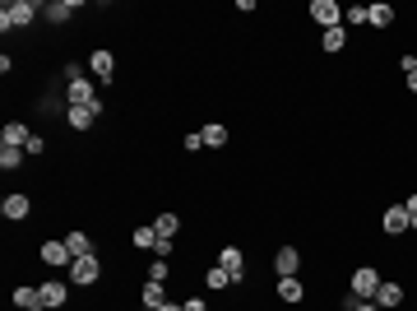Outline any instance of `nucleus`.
I'll list each match as a JSON object with an SVG mask.
<instances>
[{
    "instance_id": "473e14b6",
    "label": "nucleus",
    "mask_w": 417,
    "mask_h": 311,
    "mask_svg": "<svg viewBox=\"0 0 417 311\" xmlns=\"http://www.w3.org/2000/svg\"><path fill=\"white\" fill-rule=\"evenodd\" d=\"M154 256H158V260H167V256H172V237H158V246H154Z\"/></svg>"
},
{
    "instance_id": "393cba45",
    "label": "nucleus",
    "mask_w": 417,
    "mask_h": 311,
    "mask_svg": "<svg viewBox=\"0 0 417 311\" xmlns=\"http://www.w3.org/2000/svg\"><path fill=\"white\" fill-rule=\"evenodd\" d=\"M70 14H75V0H56V5H46V19L51 23H66Z\"/></svg>"
},
{
    "instance_id": "aec40b11",
    "label": "nucleus",
    "mask_w": 417,
    "mask_h": 311,
    "mask_svg": "<svg viewBox=\"0 0 417 311\" xmlns=\"http://www.w3.org/2000/svg\"><path fill=\"white\" fill-rule=\"evenodd\" d=\"M66 246H70V256H98V251H93V237H88V233H70L66 237Z\"/></svg>"
},
{
    "instance_id": "b1692460",
    "label": "nucleus",
    "mask_w": 417,
    "mask_h": 311,
    "mask_svg": "<svg viewBox=\"0 0 417 311\" xmlns=\"http://www.w3.org/2000/svg\"><path fill=\"white\" fill-rule=\"evenodd\" d=\"M130 242H135V246H144V251H154V246H158V228H154V223H144V228H135Z\"/></svg>"
},
{
    "instance_id": "bb28decb",
    "label": "nucleus",
    "mask_w": 417,
    "mask_h": 311,
    "mask_svg": "<svg viewBox=\"0 0 417 311\" xmlns=\"http://www.w3.org/2000/svg\"><path fill=\"white\" fill-rule=\"evenodd\" d=\"M204 279H208V288H228V283H237V279H232V274H228L223 265H213V269H208Z\"/></svg>"
},
{
    "instance_id": "72a5a7b5",
    "label": "nucleus",
    "mask_w": 417,
    "mask_h": 311,
    "mask_svg": "<svg viewBox=\"0 0 417 311\" xmlns=\"http://www.w3.org/2000/svg\"><path fill=\"white\" fill-rule=\"evenodd\" d=\"M181 311H208V307H204L199 298H190V302H181Z\"/></svg>"
},
{
    "instance_id": "f704fd0d",
    "label": "nucleus",
    "mask_w": 417,
    "mask_h": 311,
    "mask_svg": "<svg viewBox=\"0 0 417 311\" xmlns=\"http://www.w3.org/2000/svg\"><path fill=\"white\" fill-rule=\"evenodd\" d=\"M408 89H413V93H417V70H408Z\"/></svg>"
},
{
    "instance_id": "f257e3e1",
    "label": "nucleus",
    "mask_w": 417,
    "mask_h": 311,
    "mask_svg": "<svg viewBox=\"0 0 417 311\" xmlns=\"http://www.w3.org/2000/svg\"><path fill=\"white\" fill-rule=\"evenodd\" d=\"M37 19V5L33 0H10L5 10H0V28H28Z\"/></svg>"
},
{
    "instance_id": "a878e982",
    "label": "nucleus",
    "mask_w": 417,
    "mask_h": 311,
    "mask_svg": "<svg viewBox=\"0 0 417 311\" xmlns=\"http://www.w3.org/2000/svg\"><path fill=\"white\" fill-rule=\"evenodd\" d=\"M158 237H176V228H181V219H176V214H158Z\"/></svg>"
},
{
    "instance_id": "423d86ee",
    "label": "nucleus",
    "mask_w": 417,
    "mask_h": 311,
    "mask_svg": "<svg viewBox=\"0 0 417 311\" xmlns=\"http://www.w3.org/2000/svg\"><path fill=\"white\" fill-rule=\"evenodd\" d=\"M380 228H385L390 237H404L408 228H413V219H408V209H404V205H390V209L380 214Z\"/></svg>"
},
{
    "instance_id": "f03ea898",
    "label": "nucleus",
    "mask_w": 417,
    "mask_h": 311,
    "mask_svg": "<svg viewBox=\"0 0 417 311\" xmlns=\"http://www.w3.org/2000/svg\"><path fill=\"white\" fill-rule=\"evenodd\" d=\"M306 14L320 23V28H325V33H330V28H343V10H339V0H311Z\"/></svg>"
},
{
    "instance_id": "5701e85b",
    "label": "nucleus",
    "mask_w": 417,
    "mask_h": 311,
    "mask_svg": "<svg viewBox=\"0 0 417 311\" xmlns=\"http://www.w3.org/2000/svg\"><path fill=\"white\" fill-rule=\"evenodd\" d=\"M320 47L325 51H348V28H330V33L320 37Z\"/></svg>"
},
{
    "instance_id": "ddd939ff",
    "label": "nucleus",
    "mask_w": 417,
    "mask_h": 311,
    "mask_svg": "<svg viewBox=\"0 0 417 311\" xmlns=\"http://www.w3.org/2000/svg\"><path fill=\"white\" fill-rule=\"evenodd\" d=\"M399 302H404V283L380 279V288H375V307H399Z\"/></svg>"
},
{
    "instance_id": "9b49d317",
    "label": "nucleus",
    "mask_w": 417,
    "mask_h": 311,
    "mask_svg": "<svg viewBox=\"0 0 417 311\" xmlns=\"http://www.w3.org/2000/svg\"><path fill=\"white\" fill-rule=\"evenodd\" d=\"M274 269H278V279L297 274V269H301V251H297V246H283V251L274 256Z\"/></svg>"
},
{
    "instance_id": "1a4fd4ad",
    "label": "nucleus",
    "mask_w": 417,
    "mask_h": 311,
    "mask_svg": "<svg viewBox=\"0 0 417 311\" xmlns=\"http://www.w3.org/2000/svg\"><path fill=\"white\" fill-rule=\"evenodd\" d=\"M88 70L98 75V84H111V75H116V56L111 51H88Z\"/></svg>"
},
{
    "instance_id": "2eb2a0df",
    "label": "nucleus",
    "mask_w": 417,
    "mask_h": 311,
    "mask_svg": "<svg viewBox=\"0 0 417 311\" xmlns=\"http://www.w3.org/2000/svg\"><path fill=\"white\" fill-rule=\"evenodd\" d=\"M218 265L228 269L232 279H242V269H246V256L237 251V246H223V251H218Z\"/></svg>"
},
{
    "instance_id": "0eeeda50",
    "label": "nucleus",
    "mask_w": 417,
    "mask_h": 311,
    "mask_svg": "<svg viewBox=\"0 0 417 311\" xmlns=\"http://www.w3.org/2000/svg\"><path fill=\"white\" fill-rule=\"evenodd\" d=\"M98 116H102V98L93 102V107H66V126H70V130H88Z\"/></svg>"
},
{
    "instance_id": "2f4dec72",
    "label": "nucleus",
    "mask_w": 417,
    "mask_h": 311,
    "mask_svg": "<svg viewBox=\"0 0 417 311\" xmlns=\"http://www.w3.org/2000/svg\"><path fill=\"white\" fill-rule=\"evenodd\" d=\"M61 75H66V84H75V79H84V70H79V61H66V70H61Z\"/></svg>"
},
{
    "instance_id": "4c0bfd02",
    "label": "nucleus",
    "mask_w": 417,
    "mask_h": 311,
    "mask_svg": "<svg viewBox=\"0 0 417 311\" xmlns=\"http://www.w3.org/2000/svg\"><path fill=\"white\" fill-rule=\"evenodd\" d=\"M144 311H149V307H144Z\"/></svg>"
},
{
    "instance_id": "39448f33",
    "label": "nucleus",
    "mask_w": 417,
    "mask_h": 311,
    "mask_svg": "<svg viewBox=\"0 0 417 311\" xmlns=\"http://www.w3.org/2000/svg\"><path fill=\"white\" fill-rule=\"evenodd\" d=\"M42 265H51V269H70V265H75V256H70L66 237H56V242H42Z\"/></svg>"
},
{
    "instance_id": "4468645a",
    "label": "nucleus",
    "mask_w": 417,
    "mask_h": 311,
    "mask_svg": "<svg viewBox=\"0 0 417 311\" xmlns=\"http://www.w3.org/2000/svg\"><path fill=\"white\" fill-rule=\"evenodd\" d=\"M28 209H33V205H28V195H5V200H0V214H5V219H28Z\"/></svg>"
},
{
    "instance_id": "9d476101",
    "label": "nucleus",
    "mask_w": 417,
    "mask_h": 311,
    "mask_svg": "<svg viewBox=\"0 0 417 311\" xmlns=\"http://www.w3.org/2000/svg\"><path fill=\"white\" fill-rule=\"evenodd\" d=\"M66 298H70V283H66V279H46V283H42V302H46V311L66 307Z\"/></svg>"
},
{
    "instance_id": "cd10ccee",
    "label": "nucleus",
    "mask_w": 417,
    "mask_h": 311,
    "mask_svg": "<svg viewBox=\"0 0 417 311\" xmlns=\"http://www.w3.org/2000/svg\"><path fill=\"white\" fill-rule=\"evenodd\" d=\"M343 311H380V307H375V302H366V298H352V293H348V298H343Z\"/></svg>"
},
{
    "instance_id": "6ab92c4d",
    "label": "nucleus",
    "mask_w": 417,
    "mask_h": 311,
    "mask_svg": "<svg viewBox=\"0 0 417 311\" xmlns=\"http://www.w3.org/2000/svg\"><path fill=\"white\" fill-rule=\"evenodd\" d=\"M139 298H144V307H149V311H158V307H163V302H167V288H163V283H158V279H149V283H144V293H139Z\"/></svg>"
},
{
    "instance_id": "c9c22d12",
    "label": "nucleus",
    "mask_w": 417,
    "mask_h": 311,
    "mask_svg": "<svg viewBox=\"0 0 417 311\" xmlns=\"http://www.w3.org/2000/svg\"><path fill=\"white\" fill-rule=\"evenodd\" d=\"M158 311H181V302H163V307H158Z\"/></svg>"
},
{
    "instance_id": "f3484780",
    "label": "nucleus",
    "mask_w": 417,
    "mask_h": 311,
    "mask_svg": "<svg viewBox=\"0 0 417 311\" xmlns=\"http://www.w3.org/2000/svg\"><path fill=\"white\" fill-rule=\"evenodd\" d=\"M28 140H33V135H28V126H23V121H10V126H5V130H0V145H28Z\"/></svg>"
},
{
    "instance_id": "c85d7f7f",
    "label": "nucleus",
    "mask_w": 417,
    "mask_h": 311,
    "mask_svg": "<svg viewBox=\"0 0 417 311\" xmlns=\"http://www.w3.org/2000/svg\"><path fill=\"white\" fill-rule=\"evenodd\" d=\"M343 23H366V5H352V10H343Z\"/></svg>"
},
{
    "instance_id": "c756f323",
    "label": "nucleus",
    "mask_w": 417,
    "mask_h": 311,
    "mask_svg": "<svg viewBox=\"0 0 417 311\" xmlns=\"http://www.w3.org/2000/svg\"><path fill=\"white\" fill-rule=\"evenodd\" d=\"M149 279H158V283H167V279H172V269H167V260H154V269H149Z\"/></svg>"
},
{
    "instance_id": "dca6fc26",
    "label": "nucleus",
    "mask_w": 417,
    "mask_h": 311,
    "mask_svg": "<svg viewBox=\"0 0 417 311\" xmlns=\"http://www.w3.org/2000/svg\"><path fill=\"white\" fill-rule=\"evenodd\" d=\"M301 298H306V288H301V279H297V274L278 279V302H301Z\"/></svg>"
},
{
    "instance_id": "7ed1b4c3",
    "label": "nucleus",
    "mask_w": 417,
    "mask_h": 311,
    "mask_svg": "<svg viewBox=\"0 0 417 311\" xmlns=\"http://www.w3.org/2000/svg\"><path fill=\"white\" fill-rule=\"evenodd\" d=\"M66 274H70V283L88 288V283H98V279H102V260H98V256H79L75 265L66 269Z\"/></svg>"
},
{
    "instance_id": "4be33fe9",
    "label": "nucleus",
    "mask_w": 417,
    "mask_h": 311,
    "mask_svg": "<svg viewBox=\"0 0 417 311\" xmlns=\"http://www.w3.org/2000/svg\"><path fill=\"white\" fill-rule=\"evenodd\" d=\"M366 23H371V28H390V23H394V10H390V5H366Z\"/></svg>"
},
{
    "instance_id": "412c9836",
    "label": "nucleus",
    "mask_w": 417,
    "mask_h": 311,
    "mask_svg": "<svg viewBox=\"0 0 417 311\" xmlns=\"http://www.w3.org/2000/svg\"><path fill=\"white\" fill-rule=\"evenodd\" d=\"M23 158H28V149H19V145H0V167H5V172L23 167Z\"/></svg>"
},
{
    "instance_id": "f8f14e48",
    "label": "nucleus",
    "mask_w": 417,
    "mask_h": 311,
    "mask_svg": "<svg viewBox=\"0 0 417 311\" xmlns=\"http://www.w3.org/2000/svg\"><path fill=\"white\" fill-rule=\"evenodd\" d=\"M14 307H19V311H46L42 288H28V283H23V288H14Z\"/></svg>"
},
{
    "instance_id": "6e6552de",
    "label": "nucleus",
    "mask_w": 417,
    "mask_h": 311,
    "mask_svg": "<svg viewBox=\"0 0 417 311\" xmlns=\"http://www.w3.org/2000/svg\"><path fill=\"white\" fill-rule=\"evenodd\" d=\"M66 102L70 107H93V102H98V89H93L88 79H75V84H66Z\"/></svg>"
},
{
    "instance_id": "7c9ffc66",
    "label": "nucleus",
    "mask_w": 417,
    "mask_h": 311,
    "mask_svg": "<svg viewBox=\"0 0 417 311\" xmlns=\"http://www.w3.org/2000/svg\"><path fill=\"white\" fill-rule=\"evenodd\" d=\"M23 149H28V158H37V154H46V140H42V135H33Z\"/></svg>"
},
{
    "instance_id": "a211bd4d",
    "label": "nucleus",
    "mask_w": 417,
    "mask_h": 311,
    "mask_svg": "<svg viewBox=\"0 0 417 311\" xmlns=\"http://www.w3.org/2000/svg\"><path fill=\"white\" fill-rule=\"evenodd\" d=\"M199 140H204V149H223V145H228V126L208 121L204 130H199Z\"/></svg>"
},
{
    "instance_id": "20e7f679",
    "label": "nucleus",
    "mask_w": 417,
    "mask_h": 311,
    "mask_svg": "<svg viewBox=\"0 0 417 311\" xmlns=\"http://www.w3.org/2000/svg\"><path fill=\"white\" fill-rule=\"evenodd\" d=\"M375 288H380V269H375V265H362L357 274H352V298L375 302Z\"/></svg>"
},
{
    "instance_id": "e433bc0d",
    "label": "nucleus",
    "mask_w": 417,
    "mask_h": 311,
    "mask_svg": "<svg viewBox=\"0 0 417 311\" xmlns=\"http://www.w3.org/2000/svg\"><path fill=\"white\" fill-rule=\"evenodd\" d=\"M408 233H417V214H413V228H408Z\"/></svg>"
}]
</instances>
